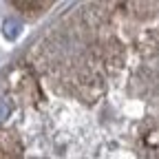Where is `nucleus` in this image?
Here are the masks:
<instances>
[{
  "label": "nucleus",
  "instance_id": "nucleus-2",
  "mask_svg": "<svg viewBox=\"0 0 159 159\" xmlns=\"http://www.w3.org/2000/svg\"><path fill=\"white\" fill-rule=\"evenodd\" d=\"M7 117H9V104L5 102V99H0V124H2Z\"/></svg>",
  "mask_w": 159,
  "mask_h": 159
},
{
  "label": "nucleus",
  "instance_id": "nucleus-1",
  "mask_svg": "<svg viewBox=\"0 0 159 159\" xmlns=\"http://www.w3.org/2000/svg\"><path fill=\"white\" fill-rule=\"evenodd\" d=\"M20 22L18 20H13V18H7L5 22H2V35L7 38V40H16L18 35H20Z\"/></svg>",
  "mask_w": 159,
  "mask_h": 159
}]
</instances>
